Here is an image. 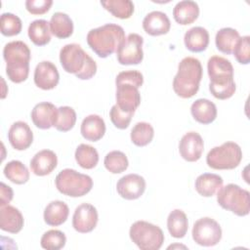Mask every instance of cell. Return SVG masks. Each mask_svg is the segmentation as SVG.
<instances>
[{
  "instance_id": "ba28073f",
  "label": "cell",
  "mask_w": 250,
  "mask_h": 250,
  "mask_svg": "<svg viewBox=\"0 0 250 250\" xmlns=\"http://www.w3.org/2000/svg\"><path fill=\"white\" fill-rule=\"evenodd\" d=\"M191 234L195 243L210 247L217 245L222 239V229L214 219L203 217L193 224Z\"/></svg>"
},
{
  "instance_id": "e575fe53",
  "label": "cell",
  "mask_w": 250,
  "mask_h": 250,
  "mask_svg": "<svg viewBox=\"0 0 250 250\" xmlns=\"http://www.w3.org/2000/svg\"><path fill=\"white\" fill-rule=\"evenodd\" d=\"M207 70L210 79L224 75L233 76V66L231 62L220 56H212L208 60Z\"/></svg>"
},
{
  "instance_id": "7402d4cb",
  "label": "cell",
  "mask_w": 250,
  "mask_h": 250,
  "mask_svg": "<svg viewBox=\"0 0 250 250\" xmlns=\"http://www.w3.org/2000/svg\"><path fill=\"white\" fill-rule=\"evenodd\" d=\"M185 46L193 53H199L208 47L209 32L202 26H194L189 28L184 36Z\"/></svg>"
},
{
  "instance_id": "9c48e42d",
  "label": "cell",
  "mask_w": 250,
  "mask_h": 250,
  "mask_svg": "<svg viewBox=\"0 0 250 250\" xmlns=\"http://www.w3.org/2000/svg\"><path fill=\"white\" fill-rule=\"evenodd\" d=\"M144 38L138 33H130L120 44L116 51L117 61L120 64H139L144 59Z\"/></svg>"
},
{
  "instance_id": "1f68e13d",
  "label": "cell",
  "mask_w": 250,
  "mask_h": 250,
  "mask_svg": "<svg viewBox=\"0 0 250 250\" xmlns=\"http://www.w3.org/2000/svg\"><path fill=\"white\" fill-rule=\"evenodd\" d=\"M75 160L84 169H93L99 162V153L95 147L86 144H80L75 150Z\"/></svg>"
},
{
  "instance_id": "d6a6232c",
  "label": "cell",
  "mask_w": 250,
  "mask_h": 250,
  "mask_svg": "<svg viewBox=\"0 0 250 250\" xmlns=\"http://www.w3.org/2000/svg\"><path fill=\"white\" fill-rule=\"evenodd\" d=\"M3 172L8 180L17 185L25 184L29 180L28 169L19 160H12L8 162L5 165Z\"/></svg>"
},
{
  "instance_id": "52a82bcc",
  "label": "cell",
  "mask_w": 250,
  "mask_h": 250,
  "mask_svg": "<svg viewBox=\"0 0 250 250\" xmlns=\"http://www.w3.org/2000/svg\"><path fill=\"white\" fill-rule=\"evenodd\" d=\"M242 159V150L234 142H226L215 146L207 153L206 163L215 170H231L236 168Z\"/></svg>"
},
{
  "instance_id": "ab89813d",
  "label": "cell",
  "mask_w": 250,
  "mask_h": 250,
  "mask_svg": "<svg viewBox=\"0 0 250 250\" xmlns=\"http://www.w3.org/2000/svg\"><path fill=\"white\" fill-rule=\"evenodd\" d=\"M21 19L12 13H3L0 17L1 33L5 36H15L21 31Z\"/></svg>"
},
{
  "instance_id": "7bdbcfd3",
  "label": "cell",
  "mask_w": 250,
  "mask_h": 250,
  "mask_svg": "<svg viewBox=\"0 0 250 250\" xmlns=\"http://www.w3.org/2000/svg\"><path fill=\"white\" fill-rule=\"evenodd\" d=\"M121 83L132 84L137 88H140L144 83V76L138 70H126L121 71L115 78V85Z\"/></svg>"
},
{
  "instance_id": "3957f363",
  "label": "cell",
  "mask_w": 250,
  "mask_h": 250,
  "mask_svg": "<svg viewBox=\"0 0 250 250\" xmlns=\"http://www.w3.org/2000/svg\"><path fill=\"white\" fill-rule=\"evenodd\" d=\"M201 78L202 65L199 60L186 57L178 65V72L173 80L174 92L183 99H189L198 92Z\"/></svg>"
},
{
  "instance_id": "484cf974",
  "label": "cell",
  "mask_w": 250,
  "mask_h": 250,
  "mask_svg": "<svg viewBox=\"0 0 250 250\" xmlns=\"http://www.w3.org/2000/svg\"><path fill=\"white\" fill-rule=\"evenodd\" d=\"M69 208L63 201L54 200L50 202L44 210V221L47 225L58 227L62 225L68 217Z\"/></svg>"
},
{
  "instance_id": "f546056e",
  "label": "cell",
  "mask_w": 250,
  "mask_h": 250,
  "mask_svg": "<svg viewBox=\"0 0 250 250\" xmlns=\"http://www.w3.org/2000/svg\"><path fill=\"white\" fill-rule=\"evenodd\" d=\"M167 228L173 237L183 238L188 229V221L186 213L180 209H175L170 212L167 218Z\"/></svg>"
},
{
  "instance_id": "e0dca14e",
  "label": "cell",
  "mask_w": 250,
  "mask_h": 250,
  "mask_svg": "<svg viewBox=\"0 0 250 250\" xmlns=\"http://www.w3.org/2000/svg\"><path fill=\"white\" fill-rule=\"evenodd\" d=\"M170 27L171 22L168 16L160 11H152L143 20L144 30L151 36L166 34L170 30Z\"/></svg>"
},
{
  "instance_id": "7a4b0ae2",
  "label": "cell",
  "mask_w": 250,
  "mask_h": 250,
  "mask_svg": "<svg viewBox=\"0 0 250 250\" xmlns=\"http://www.w3.org/2000/svg\"><path fill=\"white\" fill-rule=\"evenodd\" d=\"M124 40V29L115 23H106L93 28L87 34L89 47L100 58H106L116 52Z\"/></svg>"
},
{
  "instance_id": "83f0119b",
  "label": "cell",
  "mask_w": 250,
  "mask_h": 250,
  "mask_svg": "<svg viewBox=\"0 0 250 250\" xmlns=\"http://www.w3.org/2000/svg\"><path fill=\"white\" fill-rule=\"evenodd\" d=\"M51 33L61 39L69 37L73 33V22L68 15L62 12H56L51 17L50 22Z\"/></svg>"
},
{
  "instance_id": "2e32d148",
  "label": "cell",
  "mask_w": 250,
  "mask_h": 250,
  "mask_svg": "<svg viewBox=\"0 0 250 250\" xmlns=\"http://www.w3.org/2000/svg\"><path fill=\"white\" fill-rule=\"evenodd\" d=\"M58 108L52 103L42 102L33 107L31 111V119L33 124L39 129H50L54 127Z\"/></svg>"
},
{
  "instance_id": "9a60e30c",
  "label": "cell",
  "mask_w": 250,
  "mask_h": 250,
  "mask_svg": "<svg viewBox=\"0 0 250 250\" xmlns=\"http://www.w3.org/2000/svg\"><path fill=\"white\" fill-rule=\"evenodd\" d=\"M8 140L17 150L28 148L33 142V133L26 122L17 121L13 123L8 132Z\"/></svg>"
},
{
  "instance_id": "ffe728a7",
  "label": "cell",
  "mask_w": 250,
  "mask_h": 250,
  "mask_svg": "<svg viewBox=\"0 0 250 250\" xmlns=\"http://www.w3.org/2000/svg\"><path fill=\"white\" fill-rule=\"evenodd\" d=\"M3 57L6 63L21 64L29 63L31 53L28 46L20 40L7 43L3 49Z\"/></svg>"
},
{
  "instance_id": "f6af8a7d",
  "label": "cell",
  "mask_w": 250,
  "mask_h": 250,
  "mask_svg": "<svg viewBox=\"0 0 250 250\" xmlns=\"http://www.w3.org/2000/svg\"><path fill=\"white\" fill-rule=\"evenodd\" d=\"M13 196L14 192L12 188L2 182L0 184V206L8 205L9 202L13 199Z\"/></svg>"
},
{
  "instance_id": "b9f144b4",
  "label": "cell",
  "mask_w": 250,
  "mask_h": 250,
  "mask_svg": "<svg viewBox=\"0 0 250 250\" xmlns=\"http://www.w3.org/2000/svg\"><path fill=\"white\" fill-rule=\"evenodd\" d=\"M134 113L131 112H125L121 110L117 104H114L111 106L109 111V117L112 122V124L118 128V129H126L132 119Z\"/></svg>"
},
{
  "instance_id": "836d02e7",
  "label": "cell",
  "mask_w": 250,
  "mask_h": 250,
  "mask_svg": "<svg viewBox=\"0 0 250 250\" xmlns=\"http://www.w3.org/2000/svg\"><path fill=\"white\" fill-rule=\"evenodd\" d=\"M102 6L118 19H129L134 13V4L131 0L101 1Z\"/></svg>"
},
{
  "instance_id": "d4e9b609",
  "label": "cell",
  "mask_w": 250,
  "mask_h": 250,
  "mask_svg": "<svg viewBox=\"0 0 250 250\" xmlns=\"http://www.w3.org/2000/svg\"><path fill=\"white\" fill-rule=\"evenodd\" d=\"M236 86L233 76L225 75L218 76L210 79L209 91L211 94L219 100H227L233 96Z\"/></svg>"
},
{
  "instance_id": "7c38bea8",
  "label": "cell",
  "mask_w": 250,
  "mask_h": 250,
  "mask_svg": "<svg viewBox=\"0 0 250 250\" xmlns=\"http://www.w3.org/2000/svg\"><path fill=\"white\" fill-rule=\"evenodd\" d=\"M204 143L202 137L194 131L186 133L179 143V152L181 156L188 161H197L203 152Z\"/></svg>"
},
{
  "instance_id": "60d3db41",
  "label": "cell",
  "mask_w": 250,
  "mask_h": 250,
  "mask_svg": "<svg viewBox=\"0 0 250 250\" xmlns=\"http://www.w3.org/2000/svg\"><path fill=\"white\" fill-rule=\"evenodd\" d=\"M250 37L242 36L238 39L232 51L236 61L241 64H248L250 62Z\"/></svg>"
},
{
  "instance_id": "30bf717a",
  "label": "cell",
  "mask_w": 250,
  "mask_h": 250,
  "mask_svg": "<svg viewBox=\"0 0 250 250\" xmlns=\"http://www.w3.org/2000/svg\"><path fill=\"white\" fill-rule=\"evenodd\" d=\"M99 220L98 211L90 203L78 205L72 216V227L80 233L91 232L97 226Z\"/></svg>"
},
{
  "instance_id": "4dcf8cb0",
  "label": "cell",
  "mask_w": 250,
  "mask_h": 250,
  "mask_svg": "<svg viewBox=\"0 0 250 250\" xmlns=\"http://www.w3.org/2000/svg\"><path fill=\"white\" fill-rule=\"evenodd\" d=\"M28 37L37 46L47 45L51 40V30L46 20H35L28 26Z\"/></svg>"
},
{
  "instance_id": "44dd1931",
  "label": "cell",
  "mask_w": 250,
  "mask_h": 250,
  "mask_svg": "<svg viewBox=\"0 0 250 250\" xmlns=\"http://www.w3.org/2000/svg\"><path fill=\"white\" fill-rule=\"evenodd\" d=\"M80 132L87 141L97 142L101 140L105 133V123L100 115L90 114L83 119Z\"/></svg>"
},
{
  "instance_id": "4316f807",
  "label": "cell",
  "mask_w": 250,
  "mask_h": 250,
  "mask_svg": "<svg viewBox=\"0 0 250 250\" xmlns=\"http://www.w3.org/2000/svg\"><path fill=\"white\" fill-rule=\"evenodd\" d=\"M224 180L221 176L213 173H203L199 175L195 180V189L196 191L204 196H213L223 186Z\"/></svg>"
},
{
  "instance_id": "cb8c5ba5",
  "label": "cell",
  "mask_w": 250,
  "mask_h": 250,
  "mask_svg": "<svg viewBox=\"0 0 250 250\" xmlns=\"http://www.w3.org/2000/svg\"><path fill=\"white\" fill-rule=\"evenodd\" d=\"M192 117L201 124H210L217 117V107L207 99H197L190 106Z\"/></svg>"
},
{
  "instance_id": "4fadbf2b",
  "label": "cell",
  "mask_w": 250,
  "mask_h": 250,
  "mask_svg": "<svg viewBox=\"0 0 250 250\" xmlns=\"http://www.w3.org/2000/svg\"><path fill=\"white\" fill-rule=\"evenodd\" d=\"M140 104L141 95L139 88L128 83L116 85V104L121 110L134 113Z\"/></svg>"
},
{
  "instance_id": "f35d334b",
  "label": "cell",
  "mask_w": 250,
  "mask_h": 250,
  "mask_svg": "<svg viewBox=\"0 0 250 250\" xmlns=\"http://www.w3.org/2000/svg\"><path fill=\"white\" fill-rule=\"evenodd\" d=\"M66 237L64 233L59 229H50L46 231L40 240L41 247L47 250H60L64 247Z\"/></svg>"
},
{
  "instance_id": "6da1fadb",
  "label": "cell",
  "mask_w": 250,
  "mask_h": 250,
  "mask_svg": "<svg viewBox=\"0 0 250 250\" xmlns=\"http://www.w3.org/2000/svg\"><path fill=\"white\" fill-rule=\"evenodd\" d=\"M60 62L66 72L81 80H88L97 72L96 62L76 43L66 44L61 49Z\"/></svg>"
},
{
  "instance_id": "8d00e7d4",
  "label": "cell",
  "mask_w": 250,
  "mask_h": 250,
  "mask_svg": "<svg viewBox=\"0 0 250 250\" xmlns=\"http://www.w3.org/2000/svg\"><path fill=\"white\" fill-rule=\"evenodd\" d=\"M76 122L75 110L67 105L60 106L58 108L54 127L61 132H67L71 130Z\"/></svg>"
},
{
  "instance_id": "d6986e66",
  "label": "cell",
  "mask_w": 250,
  "mask_h": 250,
  "mask_svg": "<svg viewBox=\"0 0 250 250\" xmlns=\"http://www.w3.org/2000/svg\"><path fill=\"white\" fill-rule=\"evenodd\" d=\"M24 224L23 217L19 209L11 205L1 206L0 209V229L10 233H18Z\"/></svg>"
},
{
  "instance_id": "74e56055",
  "label": "cell",
  "mask_w": 250,
  "mask_h": 250,
  "mask_svg": "<svg viewBox=\"0 0 250 250\" xmlns=\"http://www.w3.org/2000/svg\"><path fill=\"white\" fill-rule=\"evenodd\" d=\"M104 164L106 170L110 173L119 174L128 168L129 162L124 152L120 150H112L104 156Z\"/></svg>"
},
{
  "instance_id": "5bb4252c",
  "label": "cell",
  "mask_w": 250,
  "mask_h": 250,
  "mask_svg": "<svg viewBox=\"0 0 250 250\" xmlns=\"http://www.w3.org/2000/svg\"><path fill=\"white\" fill-rule=\"evenodd\" d=\"M60 80V74L57 66L49 62H40L34 69V83L42 90L54 89Z\"/></svg>"
},
{
  "instance_id": "277c9868",
  "label": "cell",
  "mask_w": 250,
  "mask_h": 250,
  "mask_svg": "<svg viewBox=\"0 0 250 250\" xmlns=\"http://www.w3.org/2000/svg\"><path fill=\"white\" fill-rule=\"evenodd\" d=\"M55 184L61 193L70 197L83 196L93 188V180L90 176L70 168L62 170L57 175Z\"/></svg>"
},
{
  "instance_id": "ee69618b",
  "label": "cell",
  "mask_w": 250,
  "mask_h": 250,
  "mask_svg": "<svg viewBox=\"0 0 250 250\" xmlns=\"http://www.w3.org/2000/svg\"><path fill=\"white\" fill-rule=\"evenodd\" d=\"M53 5L52 0H26L25 8L32 15H42L47 13Z\"/></svg>"
},
{
  "instance_id": "ac0fdd59",
  "label": "cell",
  "mask_w": 250,
  "mask_h": 250,
  "mask_svg": "<svg viewBox=\"0 0 250 250\" xmlns=\"http://www.w3.org/2000/svg\"><path fill=\"white\" fill-rule=\"evenodd\" d=\"M58 164V157L51 149H42L35 153L30 160V168L36 176H46L54 171Z\"/></svg>"
},
{
  "instance_id": "5b68a950",
  "label": "cell",
  "mask_w": 250,
  "mask_h": 250,
  "mask_svg": "<svg viewBox=\"0 0 250 250\" xmlns=\"http://www.w3.org/2000/svg\"><path fill=\"white\" fill-rule=\"evenodd\" d=\"M217 202L222 208L239 217L248 215L250 211L249 191L234 184L220 188L217 193Z\"/></svg>"
},
{
  "instance_id": "d590c367",
  "label": "cell",
  "mask_w": 250,
  "mask_h": 250,
  "mask_svg": "<svg viewBox=\"0 0 250 250\" xmlns=\"http://www.w3.org/2000/svg\"><path fill=\"white\" fill-rule=\"evenodd\" d=\"M131 141L137 146L148 145L154 136L153 127L147 122H138L131 130Z\"/></svg>"
},
{
  "instance_id": "8992f818",
  "label": "cell",
  "mask_w": 250,
  "mask_h": 250,
  "mask_svg": "<svg viewBox=\"0 0 250 250\" xmlns=\"http://www.w3.org/2000/svg\"><path fill=\"white\" fill-rule=\"evenodd\" d=\"M129 235L141 250H158L164 242L162 229L146 221L135 222L130 228Z\"/></svg>"
},
{
  "instance_id": "f1b7e54d",
  "label": "cell",
  "mask_w": 250,
  "mask_h": 250,
  "mask_svg": "<svg viewBox=\"0 0 250 250\" xmlns=\"http://www.w3.org/2000/svg\"><path fill=\"white\" fill-rule=\"evenodd\" d=\"M239 38L240 36L236 29L231 27H223L216 33V47L220 52L229 55L232 53Z\"/></svg>"
},
{
  "instance_id": "8fae6325",
  "label": "cell",
  "mask_w": 250,
  "mask_h": 250,
  "mask_svg": "<svg viewBox=\"0 0 250 250\" xmlns=\"http://www.w3.org/2000/svg\"><path fill=\"white\" fill-rule=\"evenodd\" d=\"M116 190L124 199H138L146 190V181L141 175L128 174L118 180L116 184Z\"/></svg>"
},
{
  "instance_id": "603a6c76",
  "label": "cell",
  "mask_w": 250,
  "mask_h": 250,
  "mask_svg": "<svg viewBox=\"0 0 250 250\" xmlns=\"http://www.w3.org/2000/svg\"><path fill=\"white\" fill-rule=\"evenodd\" d=\"M199 16L198 4L192 0H183L178 2L173 9L175 21L182 24L188 25L195 21Z\"/></svg>"
}]
</instances>
